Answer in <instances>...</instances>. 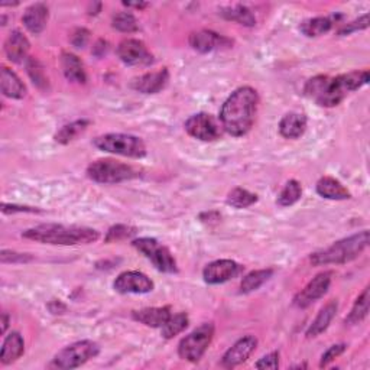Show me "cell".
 Masks as SVG:
<instances>
[{
  "label": "cell",
  "mask_w": 370,
  "mask_h": 370,
  "mask_svg": "<svg viewBox=\"0 0 370 370\" xmlns=\"http://www.w3.org/2000/svg\"><path fill=\"white\" fill-rule=\"evenodd\" d=\"M367 69L351 72L334 78L327 76H317L307 81L304 92L321 108H336L347 97V94L359 90L360 87L367 84Z\"/></svg>",
  "instance_id": "cell-1"
},
{
  "label": "cell",
  "mask_w": 370,
  "mask_h": 370,
  "mask_svg": "<svg viewBox=\"0 0 370 370\" xmlns=\"http://www.w3.org/2000/svg\"><path fill=\"white\" fill-rule=\"evenodd\" d=\"M259 106L258 92L252 87H240L228 97L220 110V120L224 131L236 137L248 133L256 119Z\"/></svg>",
  "instance_id": "cell-2"
},
{
  "label": "cell",
  "mask_w": 370,
  "mask_h": 370,
  "mask_svg": "<svg viewBox=\"0 0 370 370\" xmlns=\"http://www.w3.org/2000/svg\"><path fill=\"white\" fill-rule=\"evenodd\" d=\"M22 237L44 244H60V246H76L90 244L99 240L100 235L94 228L64 226V224H41L28 228L22 233Z\"/></svg>",
  "instance_id": "cell-3"
},
{
  "label": "cell",
  "mask_w": 370,
  "mask_h": 370,
  "mask_svg": "<svg viewBox=\"0 0 370 370\" xmlns=\"http://www.w3.org/2000/svg\"><path fill=\"white\" fill-rule=\"evenodd\" d=\"M369 246V230H363L343 240L333 243L330 248L315 252L310 256L314 267L326 265H343V263L355 260Z\"/></svg>",
  "instance_id": "cell-4"
},
{
  "label": "cell",
  "mask_w": 370,
  "mask_h": 370,
  "mask_svg": "<svg viewBox=\"0 0 370 370\" xmlns=\"http://www.w3.org/2000/svg\"><path fill=\"white\" fill-rule=\"evenodd\" d=\"M94 146L103 152L115 153L126 158H144L146 155V146L144 140L126 133H108L94 139Z\"/></svg>",
  "instance_id": "cell-5"
},
{
  "label": "cell",
  "mask_w": 370,
  "mask_h": 370,
  "mask_svg": "<svg viewBox=\"0 0 370 370\" xmlns=\"http://www.w3.org/2000/svg\"><path fill=\"white\" fill-rule=\"evenodd\" d=\"M137 172L128 164L115 160H99L87 168V177L99 184H119L137 177Z\"/></svg>",
  "instance_id": "cell-6"
},
{
  "label": "cell",
  "mask_w": 370,
  "mask_h": 370,
  "mask_svg": "<svg viewBox=\"0 0 370 370\" xmlns=\"http://www.w3.org/2000/svg\"><path fill=\"white\" fill-rule=\"evenodd\" d=\"M215 337V324L204 323L191 331L178 344V355L183 360L197 363L201 360Z\"/></svg>",
  "instance_id": "cell-7"
},
{
  "label": "cell",
  "mask_w": 370,
  "mask_h": 370,
  "mask_svg": "<svg viewBox=\"0 0 370 370\" xmlns=\"http://www.w3.org/2000/svg\"><path fill=\"white\" fill-rule=\"evenodd\" d=\"M100 353V347L92 340H81L64 347L52 359L51 367L77 369Z\"/></svg>",
  "instance_id": "cell-8"
},
{
  "label": "cell",
  "mask_w": 370,
  "mask_h": 370,
  "mask_svg": "<svg viewBox=\"0 0 370 370\" xmlns=\"http://www.w3.org/2000/svg\"><path fill=\"white\" fill-rule=\"evenodd\" d=\"M133 248L142 253L146 259H149L153 267L165 274H175L178 272L177 260L172 256L169 249L162 243L152 237H139L132 242Z\"/></svg>",
  "instance_id": "cell-9"
},
{
  "label": "cell",
  "mask_w": 370,
  "mask_h": 370,
  "mask_svg": "<svg viewBox=\"0 0 370 370\" xmlns=\"http://www.w3.org/2000/svg\"><path fill=\"white\" fill-rule=\"evenodd\" d=\"M331 279H333V272L331 271H324L319 275H315L308 284L304 287V289L299 291L295 298H294V305L298 308H307L315 301H319L320 298H323L330 285H331Z\"/></svg>",
  "instance_id": "cell-10"
},
{
  "label": "cell",
  "mask_w": 370,
  "mask_h": 370,
  "mask_svg": "<svg viewBox=\"0 0 370 370\" xmlns=\"http://www.w3.org/2000/svg\"><path fill=\"white\" fill-rule=\"evenodd\" d=\"M185 131L190 136L203 140V142H213L221 135L217 121L208 113L192 115L185 121Z\"/></svg>",
  "instance_id": "cell-11"
},
{
  "label": "cell",
  "mask_w": 370,
  "mask_h": 370,
  "mask_svg": "<svg viewBox=\"0 0 370 370\" xmlns=\"http://www.w3.org/2000/svg\"><path fill=\"white\" fill-rule=\"evenodd\" d=\"M117 57L120 61L131 67H144L153 61V57L146 45L139 40H125L117 47Z\"/></svg>",
  "instance_id": "cell-12"
},
{
  "label": "cell",
  "mask_w": 370,
  "mask_h": 370,
  "mask_svg": "<svg viewBox=\"0 0 370 370\" xmlns=\"http://www.w3.org/2000/svg\"><path fill=\"white\" fill-rule=\"evenodd\" d=\"M113 288L119 294H148L153 289V282L142 272L126 271L116 278Z\"/></svg>",
  "instance_id": "cell-13"
},
{
  "label": "cell",
  "mask_w": 370,
  "mask_h": 370,
  "mask_svg": "<svg viewBox=\"0 0 370 370\" xmlns=\"http://www.w3.org/2000/svg\"><path fill=\"white\" fill-rule=\"evenodd\" d=\"M242 267L230 259H219L208 263L203 271V278L210 285H219L236 278L242 272Z\"/></svg>",
  "instance_id": "cell-14"
},
{
  "label": "cell",
  "mask_w": 370,
  "mask_h": 370,
  "mask_svg": "<svg viewBox=\"0 0 370 370\" xmlns=\"http://www.w3.org/2000/svg\"><path fill=\"white\" fill-rule=\"evenodd\" d=\"M188 42L192 47V49H196L199 52L228 49V48H232V45H233L232 40H228V38L223 37V35H220L215 31H208V29L192 32L190 35Z\"/></svg>",
  "instance_id": "cell-15"
},
{
  "label": "cell",
  "mask_w": 370,
  "mask_h": 370,
  "mask_svg": "<svg viewBox=\"0 0 370 370\" xmlns=\"http://www.w3.org/2000/svg\"><path fill=\"white\" fill-rule=\"evenodd\" d=\"M256 346H258V339L253 336H246V337L237 340L224 353V356L221 359V364L224 367L232 369V367H236V366L244 363L251 358V355L255 351Z\"/></svg>",
  "instance_id": "cell-16"
},
{
  "label": "cell",
  "mask_w": 370,
  "mask_h": 370,
  "mask_svg": "<svg viewBox=\"0 0 370 370\" xmlns=\"http://www.w3.org/2000/svg\"><path fill=\"white\" fill-rule=\"evenodd\" d=\"M169 81V72L167 68L158 69V72L146 73L132 81V87L144 94H156L164 90Z\"/></svg>",
  "instance_id": "cell-17"
},
{
  "label": "cell",
  "mask_w": 370,
  "mask_h": 370,
  "mask_svg": "<svg viewBox=\"0 0 370 370\" xmlns=\"http://www.w3.org/2000/svg\"><path fill=\"white\" fill-rule=\"evenodd\" d=\"M31 44L21 31H12L5 42V52L9 61L21 64L26 60Z\"/></svg>",
  "instance_id": "cell-18"
},
{
  "label": "cell",
  "mask_w": 370,
  "mask_h": 370,
  "mask_svg": "<svg viewBox=\"0 0 370 370\" xmlns=\"http://www.w3.org/2000/svg\"><path fill=\"white\" fill-rule=\"evenodd\" d=\"M48 17H49V10L45 3H33L25 10L22 16V22L31 33L40 35L47 28Z\"/></svg>",
  "instance_id": "cell-19"
},
{
  "label": "cell",
  "mask_w": 370,
  "mask_h": 370,
  "mask_svg": "<svg viewBox=\"0 0 370 370\" xmlns=\"http://www.w3.org/2000/svg\"><path fill=\"white\" fill-rule=\"evenodd\" d=\"M171 307H152V308H144L139 311H133L132 317L133 320L139 321L146 327L152 328H162V326L168 321L171 317Z\"/></svg>",
  "instance_id": "cell-20"
},
{
  "label": "cell",
  "mask_w": 370,
  "mask_h": 370,
  "mask_svg": "<svg viewBox=\"0 0 370 370\" xmlns=\"http://www.w3.org/2000/svg\"><path fill=\"white\" fill-rule=\"evenodd\" d=\"M337 310H339V303L336 301V299H331V301L326 304L320 310V312L317 314L315 320L311 323V326L307 330V337L314 339L317 336H320L321 333H324L330 327L334 317H336Z\"/></svg>",
  "instance_id": "cell-21"
},
{
  "label": "cell",
  "mask_w": 370,
  "mask_h": 370,
  "mask_svg": "<svg viewBox=\"0 0 370 370\" xmlns=\"http://www.w3.org/2000/svg\"><path fill=\"white\" fill-rule=\"evenodd\" d=\"M24 353H25L24 337L17 331H13L3 342L2 350H0V362H2V364H10L17 359H21Z\"/></svg>",
  "instance_id": "cell-22"
},
{
  "label": "cell",
  "mask_w": 370,
  "mask_h": 370,
  "mask_svg": "<svg viewBox=\"0 0 370 370\" xmlns=\"http://www.w3.org/2000/svg\"><path fill=\"white\" fill-rule=\"evenodd\" d=\"M0 84H2V93L9 99L21 100L26 96V85L17 77V74L8 67H2Z\"/></svg>",
  "instance_id": "cell-23"
},
{
  "label": "cell",
  "mask_w": 370,
  "mask_h": 370,
  "mask_svg": "<svg viewBox=\"0 0 370 370\" xmlns=\"http://www.w3.org/2000/svg\"><path fill=\"white\" fill-rule=\"evenodd\" d=\"M61 67H62V73L68 81L85 84L87 74L84 69V64L77 56L72 54V52H62Z\"/></svg>",
  "instance_id": "cell-24"
},
{
  "label": "cell",
  "mask_w": 370,
  "mask_h": 370,
  "mask_svg": "<svg viewBox=\"0 0 370 370\" xmlns=\"http://www.w3.org/2000/svg\"><path fill=\"white\" fill-rule=\"evenodd\" d=\"M307 129V117L299 113H288L279 121V133L285 139H298Z\"/></svg>",
  "instance_id": "cell-25"
},
{
  "label": "cell",
  "mask_w": 370,
  "mask_h": 370,
  "mask_svg": "<svg viewBox=\"0 0 370 370\" xmlns=\"http://www.w3.org/2000/svg\"><path fill=\"white\" fill-rule=\"evenodd\" d=\"M317 192L328 200H348L351 199L350 191L336 178L323 177L317 183Z\"/></svg>",
  "instance_id": "cell-26"
},
{
  "label": "cell",
  "mask_w": 370,
  "mask_h": 370,
  "mask_svg": "<svg viewBox=\"0 0 370 370\" xmlns=\"http://www.w3.org/2000/svg\"><path fill=\"white\" fill-rule=\"evenodd\" d=\"M220 15L227 21L236 22L243 26H255L256 17L253 12L243 5H235V6H226L220 9Z\"/></svg>",
  "instance_id": "cell-27"
},
{
  "label": "cell",
  "mask_w": 370,
  "mask_h": 370,
  "mask_svg": "<svg viewBox=\"0 0 370 370\" xmlns=\"http://www.w3.org/2000/svg\"><path fill=\"white\" fill-rule=\"evenodd\" d=\"M334 25V19L328 16H319V17H312V19H307L301 24L299 29L308 38H317L321 37V35L327 33Z\"/></svg>",
  "instance_id": "cell-28"
},
{
  "label": "cell",
  "mask_w": 370,
  "mask_h": 370,
  "mask_svg": "<svg viewBox=\"0 0 370 370\" xmlns=\"http://www.w3.org/2000/svg\"><path fill=\"white\" fill-rule=\"evenodd\" d=\"M90 121L85 120V119H81V120H76L73 123H68V125L62 126L54 136L56 142L61 144V145H68L69 142H73V140H76L80 135H83L87 128H89Z\"/></svg>",
  "instance_id": "cell-29"
},
{
  "label": "cell",
  "mask_w": 370,
  "mask_h": 370,
  "mask_svg": "<svg viewBox=\"0 0 370 370\" xmlns=\"http://www.w3.org/2000/svg\"><path fill=\"white\" fill-rule=\"evenodd\" d=\"M272 275H274V269H271V268L252 271L251 274H248L242 279L240 292L242 294H249V292H253V291L259 289L263 284H265L267 280H269V278Z\"/></svg>",
  "instance_id": "cell-30"
},
{
  "label": "cell",
  "mask_w": 370,
  "mask_h": 370,
  "mask_svg": "<svg viewBox=\"0 0 370 370\" xmlns=\"http://www.w3.org/2000/svg\"><path fill=\"white\" fill-rule=\"evenodd\" d=\"M367 314H369V287H366L356 299L353 308H351L350 314L346 317V324L350 326L359 324L366 319Z\"/></svg>",
  "instance_id": "cell-31"
},
{
  "label": "cell",
  "mask_w": 370,
  "mask_h": 370,
  "mask_svg": "<svg viewBox=\"0 0 370 370\" xmlns=\"http://www.w3.org/2000/svg\"><path fill=\"white\" fill-rule=\"evenodd\" d=\"M188 315L185 312H178L175 315H171L168 321L162 326L161 331H162V337L169 340L174 339L175 336H178L180 333H183L187 327H188Z\"/></svg>",
  "instance_id": "cell-32"
},
{
  "label": "cell",
  "mask_w": 370,
  "mask_h": 370,
  "mask_svg": "<svg viewBox=\"0 0 370 370\" xmlns=\"http://www.w3.org/2000/svg\"><path fill=\"white\" fill-rule=\"evenodd\" d=\"M258 201V196L248 190L244 188H235L230 192H228L227 196V204L232 205L235 208H248L251 205H253Z\"/></svg>",
  "instance_id": "cell-33"
},
{
  "label": "cell",
  "mask_w": 370,
  "mask_h": 370,
  "mask_svg": "<svg viewBox=\"0 0 370 370\" xmlns=\"http://www.w3.org/2000/svg\"><path fill=\"white\" fill-rule=\"evenodd\" d=\"M301 196H303L301 184L295 180H291L285 184V187L282 188V191L279 192L276 203L280 207H289V205H294L296 201H299Z\"/></svg>",
  "instance_id": "cell-34"
},
{
  "label": "cell",
  "mask_w": 370,
  "mask_h": 370,
  "mask_svg": "<svg viewBox=\"0 0 370 370\" xmlns=\"http://www.w3.org/2000/svg\"><path fill=\"white\" fill-rule=\"evenodd\" d=\"M112 26L120 32H125V33H131L137 31L139 25L136 17L131 13V12H119L113 16L112 19Z\"/></svg>",
  "instance_id": "cell-35"
},
{
  "label": "cell",
  "mask_w": 370,
  "mask_h": 370,
  "mask_svg": "<svg viewBox=\"0 0 370 370\" xmlns=\"http://www.w3.org/2000/svg\"><path fill=\"white\" fill-rule=\"evenodd\" d=\"M136 228L126 226V224H116L113 227L109 228L108 235L104 237L106 243H113V242H120V240H125V239H131L132 236L136 235Z\"/></svg>",
  "instance_id": "cell-36"
},
{
  "label": "cell",
  "mask_w": 370,
  "mask_h": 370,
  "mask_svg": "<svg viewBox=\"0 0 370 370\" xmlns=\"http://www.w3.org/2000/svg\"><path fill=\"white\" fill-rule=\"evenodd\" d=\"M26 68H28V74H29V77L32 78V81H33L35 84H37L38 87H45V85L48 84L45 76H44L42 65L40 64L38 60L29 58L28 62H26Z\"/></svg>",
  "instance_id": "cell-37"
},
{
  "label": "cell",
  "mask_w": 370,
  "mask_h": 370,
  "mask_svg": "<svg viewBox=\"0 0 370 370\" xmlns=\"http://www.w3.org/2000/svg\"><path fill=\"white\" fill-rule=\"evenodd\" d=\"M369 26V15H363L362 17H359V19L350 22L347 25H344L340 31H339V35H348L351 32H356V31H362V29H367Z\"/></svg>",
  "instance_id": "cell-38"
},
{
  "label": "cell",
  "mask_w": 370,
  "mask_h": 370,
  "mask_svg": "<svg viewBox=\"0 0 370 370\" xmlns=\"http://www.w3.org/2000/svg\"><path fill=\"white\" fill-rule=\"evenodd\" d=\"M344 350H346V344H334L331 346L326 353L323 355L321 358V362H320V366L321 367H326L327 364H330L333 360H336L340 355L344 353Z\"/></svg>",
  "instance_id": "cell-39"
},
{
  "label": "cell",
  "mask_w": 370,
  "mask_h": 370,
  "mask_svg": "<svg viewBox=\"0 0 370 370\" xmlns=\"http://www.w3.org/2000/svg\"><path fill=\"white\" fill-rule=\"evenodd\" d=\"M0 259H2V263H28L32 260V256H29L28 253L3 251L2 255H0Z\"/></svg>",
  "instance_id": "cell-40"
},
{
  "label": "cell",
  "mask_w": 370,
  "mask_h": 370,
  "mask_svg": "<svg viewBox=\"0 0 370 370\" xmlns=\"http://www.w3.org/2000/svg\"><path fill=\"white\" fill-rule=\"evenodd\" d=\"M255 366L258 369H272V370H276L279 367V353H278V351H272V353L267 355L265 358H262Z\"/></svg>",
  "instance_id": "cell-41"
},
{
  "label": "cell",
  "mask_w": 370,
  "mask_h": 370,
  "mask_svg": "<svg viewBox=\"0 0 370 370\" xmlns=\"http://www.w3.org/2000/svg\"><path fill=\"white\" fill-rule=\"evenodd\" d=\"M89 38H90V32L85 28H78L72 35V42L76 48H84Z\"/></svg>",
  "instance_id": "cell-42"
},
{
  "label": "cell",
  "mask_w": 370,
  "mask_h": 370,
  "mask_svg": "<svg viewBox=\"0 0 370 370\" xmlns=\"http://www.w3.org/2000/svg\"><path fill=\"white\" fill-rule=\"evenodd\" d=\"M2 211L5 215L9 213H41V210L33 208V207H26V205H16V204H6L3 203Z\"/></svg>",
  "instance_id": "cell-43"
},
{
  "label": "cell",
  "mask_w": 370,
  "mask_h": 370,
  "mask_svg": "<svg viewBox=\"0 0 370 370\" xmlns=\"http://www.w3.org/2000/svg\"><path fill=\"white\" fill-rule=\"evenodd\" d=\"M51 304H54V305H56V308H54V307H51V308H49V311H51L52 314H64V311L67 310V307L60 301V299H58V301H57V299H54V301H51Z\"/></svg>",
  "instance_id": "cell-44"
},
{
  "label": "cell",
  "mask_w": 370,
  "mask_h": 370,
  "mask_svg": "<svg viewBox=\"0 0 370 370\" xmlns=\"http://www.w3.org/2000/svg\"><path fill=\"white\" fill-rule=\"evenodd\" d=\"M8 327H9V315L6 312H3L2 314V334L6 333Z\"/></svg>",
  "instance_id": "cell-45"
},
{
  "label": "cell",
  "mask_w": 370,
  "mask_h": 370,
  "mask_svg": "<svg viewBox=\"0 0 370 370\" xmlns=\"http://www.w3.org/2000/svg\"><path fill=\"white\" fill-rule=\"evenodd\" d=\"M123 5L128 6V8H136V9H144L148 6V3H129V2H123Z\"/></svg>",
  "instance_id": "cell-46"
}]
</instances>
